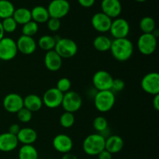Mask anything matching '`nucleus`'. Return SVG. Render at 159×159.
<instances>
[{"instance_id":"nucleus-38","label":"nucleus","mask_w":159,"mask_h":159,"mask_svg":"<svg viewBox=\"0 0 159 159\" xmlns=\"http://www.w3.org/2000/svg\"><path fill=\"white\" fill-rule=\"evenodd\" d=\"M80 6L85 8H90L95 4L96 0H78Z\"/></svg>"},{"instance_id":"nucleus-35","label":"nucleus","mask_w":159,"mask_h":159,"mask_svg":"<svg viewBox=\"0 0 159 159\" xmlns=\"http://www.w3.org/2000/svg\"><path fill=\"white\" fill-rule=\"evenodd\" d=\"M71 86V82L68 78H61L59 79L57 82V86L56 88L61 92L62 93H65L67 92L70 91V89Z\"/></svg>"},{"instance_id":"nucleus-33","label":"nucleus","mask_w":159,"mask_h":159,"mask_svg":"<svg viewBox=\"0 0 159 159\" xmlns=\"http://www.w3.org/2000/svg\"><path fill=\"white\" fill-rule=\"evenodd\" d=\"M1 23L4 32L8 33V34H12V33L15 32L17 28V25H18L16 22L14 20V19L12 18V16L4 19Z\"/></svg>"},{"instance_id":"nucleus-25","label":"nucleus","mask_w":159,"mask_h":159,"mask_svg":"<svg viewBox=\"0 0 159 159\" xmlns=\"http://www.w3.org/2000/svg\"><path fill=\"white\" fill-rule=\"evenodd\" d=\"M112 40L105 35L97 36L93 40V47L99 52H106L110 50Z\"/></svg>"},{"instance_id":"nucleus-24","label":"nucleus","mask_w":159,"mask_h":159,"mask_svg":"<svg viewBox=\"0 0 159 159\" xmlns=\"http://www.w3.org/2000/svg\"><path fill=\"white\" fill-rule=\"evenodd\" d=\"M12 18L16 22L17 24L20 25H24L32 20L30 10L26 8H18L15 9Z\"/></svg>"},{"instance_id":"nucleus-2","label":"nucleus","mask_w":159,"mask_h":159,"mask_svg":"<svg viewBox=\"0 0 159 159\" xmlns=\"http://www.w3.org/2000/svg\"><path fill=\"white\" fill-rule=\"evenodd\" d=\"M106 138L100 134L88 135L82 143L84 152L89 156H97L105 149Z\"/></svg>"},{"instance_id":"nucleus-43","label":"nucleus","mask_w":159,"mask_h":159,"mask_svg":"<svg viewBox=\"0 0 159 159\" xmlns=\"http://www.w3.org/2000/svg\"><path fill=\"white\" fill-rule=\"evenodd\" d=\"M4 34H5V32H4V30H3V28H2V26L1 21H0V40H1L3 37H4Z\"/></svg>"},{"instance_id":"nucleus-10","label":"nucleus","mask_w":159,"mask_h":159,"mask_svg":"<svg viewBox=\"0 0 159 159\" xmlns=\"http://www.w3.org/2000/svg\"><path fill=\"white\" fill-rule=\"evenodd\" d=\"M142 89L148 94L155 96L159 94V74L158 72H150L146 74L141 80Z\"/></svg>"},{"instance_id":"nucleus-8","label":"nucleus","mask_w":159,"mask_h":159,"mask_svg":"<svg viewBox=\"0 0 159 159\" xmlns=\"http://www.w3.org/2000/svg\"><path fill=\"white\" fill-rule=\"evenodd\" d=\"M16 43L10 37H3L0 40V60L8 61L15 58L17 55Z\"/></svg>"},{"instance_id":"nucleus-26","label":"nucleus","mask_w":159,"mask_h":159,"mask_svg":"<svg viewBox=\"0 0 159 159\" xmlns=\"http://www.w3.org/2000/svg\"><path fill=\"white\" fill-rule=\"evenodd\" d=\"M19 159H39L38 152L33 144H23L19 150Z\"/></svg>"},{"instance_id":"nucleus-9","label":"nucleus","mask_w":159,"mask_h":159,"mask_svg":"<svg viewBox=\"0 0 159 159\" xmlns=\"http://www.w3.org/2000/svg\"><path fill=\"white\" fill-rule=\"evenodd\" d=\"M113 78L108 71L104 70L97 71L93 77V84L98 91H106L111 89Z\"/></svg>"},{"instance_id":"nucleus-37","label":"nucleus","mask_w":159,"mask_h":159,"mask_svg":"<svg viewBox=\"0 0 159 159\" xmlns=\"http://www.w3.org/2000/svg\"><path fill=\"white\" fill-rule=\"evenodd\" d=\"M124 88H125V82L124 80L120 79H113L111 89H110L113 93L122 91Z\"/></svg>"},{"instance_id":"nucleus-7","label":"nucleus","mask_w":159,"mask_h":159,"mask_svg":"<svg viewBox=\"0 0 159 159\" xmlns=\"http://www.w3.org/2000/svg\"><path fill=\"white\" fill-rule=\"evenodd\" d=\"M71 6L68 0H52L48 5V13L51 18L61 20L69 12Z\"/></svg>"},{"instance_id":"nucleus-22","label":"nucleus","mask_w":159,"mask_h":159,"mask_svg":"<svg viewBox=\"0 0 159 159\" xmlns=\"http://www.w3.org/2000/svg\"><path fill=\"white\" fill-rule=\"evenodd\" d=\"M43 107V101L39 96L30 94L23 99V107L30 112H37Z\"/></svg>"},{"instance_id":"nucleus-31","label":"nucleus","mask_w":159,"mask_h":159,"mask_svg":"<svg viewBox=\"0 0 159 159\" xmlns=\"http://www.w3.org/2000/svg\"><path fill=\"white\" fill-rule=\"evenodd\" d=\"M60 124L64 128H70L72 127L75 124V116L74 113H69V112H65L60 116Z\"/></svg>"},{"instance_id":"nucleus-14","label":"nucleus","mask_w":159,"mask_h":159,"mask_svg":"<svg viewBox=\"0 0 159 159\" xmlns=\"http://www.w3.org/2000/svg\"><path fill=\"white\" fill-rule=\"evenodd\" d=\"M112 19L103 12H97L92 17L91 23L93 27L99 33H107L110 31Z\"/></svg>"},{"instance_id":"nucleus-17","label":"nucleus","mask_w":159,"mask_h":159,"mask_svg":"<svg viewBox=\"0 0 159 159\" xmlns=\"http://www.w3.org/2000/svg\"><path fill=\"white\" fill-rule=\"evenodd\" d=\"M101 9L110 18H117L122 12V5L119 0H102Z\"/></svg>"},{"instance_id":"nucleus-44","label":"nucleus","mask_w":159,"mask_h":159,"mask_svg":"<svg viewBox=\"0 0 159 159\" xmlns=\"http://www.w3.org/2000/svg\"><path fill=\"white\" fill-rule=\"evenodd\" d=\"M136 2H144L147 1V0H135Z\"/></svg>"},{"instance_id":"nucleus-40","label":"nucleus","mask_w":159,"mask_h":159,"mask_svg":"<svg viewBox=\"0 0 159 159\" xmlns=\"http://www.w3.org/2000/svg\"><path fill=\"white\" fill-rule=\"evenodd\" d=\"M97 156L98 159H113L112 154L110 153L109 152H107L105 149H104L103 151H102Z\"/></svg>"},{"instance_id":"nucleus-15","label":"nucleus","mask_w":159,"mask_h":159,"mask_svg":"<svg viewBox=\"0 0 159 159\" xmlns=\"http://www.w3.org/2000/svg\"><path fill=\"white\" fill-rule=\"evenodd\" d=\"M53 147L59 153H68L73 148L72 139L65 134H57L53 139Z\"/></svg>"},{"instance_id":"nucleus-12","label":"nucleus","mask_w":159,"mask_h":159,"mask_svg":"<svg viewBox=\"0 0 159 159\" xmlns=\"http://www.w3.org/2000/svg\"><path fill=\"white\" fill-rule=\"evenodd\" d=\"M110 32L114 39L126 38L130 33V24L124 18H116L112 21Z\"/></svg>"},{"instance_id":"nucleus-21","label":"nucleus","mask_w":159,"mask_h":159,"mask_svg":"<svg viewBox=\"0 0 159 159\" xmlns=\"http://www.w3.org/2000/svg\"><path fill=\"white\" fill-rule=\"evenodd\" d=\"M19 143L23 144H33L37 139V134L33 128L23 127L20 128V132L16 135Z\"/></svg>"},{"instance_id":"nucleus-42","label":"nucleus","mask_w":159,"mask_h":159,"mask_svg":"<svg viewBox=\"0 0 159 159\" xmlns=\"http://www.w3.org/2000/svg\"><path fill=\"white\" fill-rule=\"evenodd\" d=\"M61 159H78V158L75 155L68 152V153L64 154Z\"/></svg>"},{"instance_id":"nucleus-13","label":"nucleus","mask_w":159,"mask_h":159,"mask_svg":"<svg viewBox=\"0 0 159 159\" xmlns=\"http://www.w3.org/2000/svg\"><path fill=\"white\" fill-rule=\"evenodd\" d=\"M3 107L9 113H16L23 107V99L17 93H9L3 99Z\"/></svg>"},{"instance_id":"nucleus-23","label":"nucleus","mask_w":159,"mask_h":159,"mask_svg":"<svg viewBox=\"0 0 159 159\" xmlns=\"http://www.w3.org/2000/svg\"><path fill=\"white\" fill-rule=\"evenodd\" d=\"M30 12L32 20L37 23V24L38 23H47L48 20L50 19L48 9L44 6H37L33 8Z\"/></svg>"},{"instance_id":"nucleus-5","label":"nucleus","mask_w":159,"mask_h":159,"mask_svg":"<svg viewBox=\"0 0 159 159\" xmlns=\"http://www.w3.org/2000/svg\"><path fill=\"white\" fill-rule=\"evenodd\" d=\"M137 47L144 55H151L157 48V38L154 34H142L138 38Z\"/></svg>"},{"instance_id":"nucleus-16","label":"nucleus","mask_w":159,"mask_h":159,"mask_svg":"<svg viewBox=\"0 0 159 159\" xmlns=\"http://www.w3.org/2000/svg\"><path fill=\"white\" fill-rule=\"evenodd\" d=\"M16 43L18 51L25 55L32 54L37 49V43L32 37L21 35Z\"/></svg>"},{"instance_id":"nucleus-29","label":"nucleus","mask_w":159,"mask_h":159,"mask_svg":"<svg viewBox=\"0 0 159 159\" xmlns=\"http://www.w3.org/2000/svg\"><path fill=\"white\" fill-rule=\"evenodd\" d=\"M13 4L9 0H0V19L12 17L15 11Z\"/></svg>"},{"instance_id":"nucleus-18","label":"nucleus","mask_w":159,"mask_h":159,"mask_svg":"<svg viewBox=\"0 0 159 159\" xmlns=\"http://www.w3.org/2000/svg\"><path fill=\"white\" fill-rule=\"evenodd\" d=\"M44 65L50 71H57L62 66V58L54 50L47 51L44 56Z\"/></svg>"},{"instance_id":"nucleus-19","label":"nucleus","mask_w":159,"mask_h":159,"mask_svg":"<svg viewBox=\"0 0 159 159\" xmlns=\"http://www.w3.org/2000/svg\"><path fill=\"white\" fill-rule=\"evenodd\" d=\"M19 144L17 137L9 132L0 134V151L2 152H10L15 150Z\"/></svg>"},{"instance_id":"nucleus-30","label":"nucleus","mask_w":159,"mask_h":159,"mask_svg":"<svg viewBox=\"0 0 159 159\" xmlns=\"http://www.w3.org/2000/svg\"><path fill=\"white\" fill-rule=\"evenodd\" d=\"M39 26L37 23L31 20V21L28 22L26 24L23 25V28H22V35L28 36V37H32L37 34L38 32Z\"/></svg>"},{"instance_id":"nucleus-34","label":"nucleus","mask_w":159,"mask_h":159,"mask_svg":"<svg viewBox=\"0 0 159 159\" xmlns=\"http://www.w3.org/2000/svg\"><path fill=\"white\" fill-rule=\"evenodd\" d=\"M18 120L22 123H29L32 119V112L30 111L29 110L23 107L21 110H19L16 113Z\"/></svg>"},{"instance_id":"nucleus-20","label":"nucleus","mask_w":159,"mask_h":159,"mask_svg":"<svg viewBox=\"0 0 159 159\" xmlns=\"http://www.w3.org/2000/svg\"><path fill=\"white\" fill-rule=\"evenodd\" d=\"M124 145V140L119 135H111L109 138H106L105 150L111 153L112 155L119 153L123 149Z\"/></svg>"},{"instance_id":"nucleus-3","label":"nucleus","mask_w":159,"mask_h":159,"mask_svg":"<svg viewBox=\"0 0 159 159\" xmlns=\"http://www.w3.org/2000/svg\"><path fill=\"white\" fill-rule=\"evenodd\" d=\"M116 102L115 93L111 90L98 91L94 97V105L98 111L107 113L114 107Z\"/></svg>"},{"instance_id":"nucleus-27","label":"nucleus","mask_w":159,"mask_h":159,"mask_svg":"<svg viewBox=\"0 0 159 159\" xmlns=\"http://www.w3.org/2000/svg\"><path fill=\"white\" fill-rule=\"evenodd\" d=\"M57 39L51 35H43L40 37L37 42L38 46L45 51H52L54 49Z\"/></svg>"},{"instance_id":"nucleus-36","label":"nucleus","mask_w":159,"mask_h":159,"mask_svg":"<svg viewBox=\"0 0 159 159\" xmlns=\"http://www.w3.org/2000/svg\"><path fill=\"white\" fill-rule=\"evenodd\" d=\"M47 26L51 32H57L61 27V20L56 18H51L47 22Z\"/></svg>"},{"instance_id":"nucleus-32","label":"nucleus","mask_w":159,"mask_h":159,"mask_svg":"<svg viewBox=\"0 0 159 159\" xmlns=\"http://www.w3.org/2000/svg\"><path fill=\"white\" fill-rule=\"evenodd\" d=\"M93 126L95 130L99 133H103L108 128V122L105 117L102 116H97L94 119Z\"/></svg>"},{"instance_id":"nucleus-39","label":"nucleus","mask_w":159,"mask_h":159,"mask_svg":"<svg viewBox=\"0 0 159 159\" xmlns=\"http://www.w3.org/2000/svg\"><path fill=\"white\" fill-rule=\"evenodd\" d=\"M20 130V127L16 124H13L9 127V133H10L11 134H13L15 136H16L18 134V133Z\"/></svg>"},{"instance_id":"nucleus-11","label":"nucleus","mask_w":159,"mask_h":159,"mask_svg":"<svg viewBox=\"0 0 159 159\" xmlns=\"http://www.w3.org/2000/svg\"><path fill=\"white\" fill-rule=\"evenodd\" d=\"M64 93L57 88H51L47 90L42 97L43 105L49 109H55L61 106Z\"/></svg>"},{"instance_id":"nucleus-4","label":"nucleus","mask_w":159,"mask_h":159,"mask_svg":"<svg viewBox=\"0 0 159 159\" xmlns=\"http://www.w3.org/2000/svg\"><path fill=\"white\" fill-rule=\"evenodd\" d=\"M54 51L61 58H71L78 52V45L69 38H60L56 41Z\"/></svg>"},{"instance_id":"nucleus-28","label":"nucleus","mask_w":159,"mask_h":159,"mask_svg":"<svg viewBox=\"0 0 159 159\" xmlns=\"http://www.w3.org/2000/svg\"><path fill=\"white\" fill-rule=\"evenodd\" d=\"M139 26L143 34H153L155 30L156 23L152 17L144 16L140 21Z\"/></svg>"},{"instance_id":"nucleus-1","label":"nucleus","mask_w":159,"mask_h":159,"mask_svg":"<svg viewBox=\"0 0 159 159\" xmlns=\"http://www.w3.org/2000/svg\"><path fill=\"white\" fill-rule=\"evenodd\" d=\"M110 52L113 57L120 62H124L132 57L134 53V45L131 40L126 38L114 39L112 40Z\"/></svg>"},{"instance_id":"nucleus-45","label":"nucleus","mask_w":159,"mask_h":159,"mask_svg":"<svg viewBox=\"0 0 159 159\" xmlns=\"http://www.w3.org/2000/svg\"><path fill=\"white\" fill-rule=\"evenodd\" d=\"M119 1H120V0H119Z\"/></svg>"},{"instance_id":"nucleus-6","label":"nucleus","mask_w":159,"mask_h":159,"mask_svg":"<svg viewBox=\"0 0 159 159\" xmlns=\"http://www.w3.org/2000/svg\"><path fill=\"white\" fill-rule=\"evenodd\" d=\"M82 105V97L78 93L75 91H68L64 93L61 106L65 112L75 113L80 110Z\"/></svg>"},{"instance_id":"nucleus-41","label":"nucleus","mask_w":159,"mask_h":159,"mask_svg":"<svg viewBox=\"0 0 159 159\" xmlns=\"http://www.w3.org/2000/svg\"><path fill=\"white\" fill-rule=\"evenodd\" d=\"M152 105H153L154 109L156 111L159 110V94L154 96L153 101H152Z\"/></svg>"}]
</instances>
